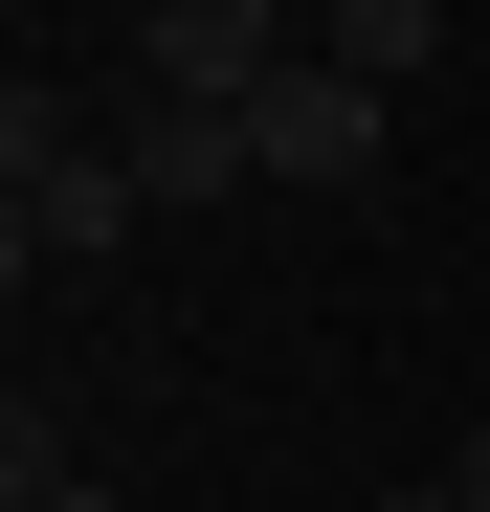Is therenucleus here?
Wrapping results in <instances>:
<instances>
[{"label":"nucleus","mask_w":490,"mask_h":512,"mask_svg":"<svg viewBox=\"0 0 490 512\" xmlns=\"http://www.w3.org/2000/svg\"><path fill=\"white\" fill-rule=\"evenodd\" d=\"M156 201H134V156L67 112V90H0V245H23V268H112Z\"/></svg>","instance_id":"f257e3e1"},{"label":"nucleus","mask_w":490,"mask_h":512,"mask_svg":"<svg viewBox=\"0 0 490 512\" xmlns=\"http://www.w3.org/2000/svg\"><path fill=\"white\" fill-rule=\"evenodd\" d=\"M245 134H268V179L335 201V179H379V156H401V90H379V67H335V45H290L268 90H245Z\"/></svg>","instance_id":"f03ea898"},{"label":"nucleus","mask_w":490,"mask_h":512,"mask_svg":"<svg viewBox=\"0 0 490 512\" xmlns=\"http://www.w3.org/2000/svg\"><path fill=\"white\" fill-rule=\"evenodd\" d=\"M290 45H312L290 0H134V67H156V90H201V112H245Z\"/></svg>","instance_id":"7ed1b4c3"},{"label":"nucleus","mask_w":490,"mask_h":512,"mask_svg":"<svg viewBox=\"0 0 490 512\" xmlns=\"http://www.w3.org/2000/svg\"><path fill=\"white\" fill-rule=\"evenodd\" d=\"M112 156H134V201H156V223H179V201H245V179H268V134H245V112H201V90H156V112H134Z\"/></svg>","instance_id":"20e7f679"},{"label":"nucleus","mask_w":490,"mask_h":512,"mask_svg":"<svg viewBox=\"0 0 490 512\" xmlns=\"http://www.w3.org/2000/svg\"><path fill=\"white\" fill-rule=\"evenodd\" d=\"M312 45L379 67V90H424V67H446V0H312Z\"/></svg>","instance_id":"39448f33"},{"label":"nucleus","mask_w":490,"mask_h":512,"mask_svg":"<svg viewBox=\"0 0 490 512\" xmlns=\"http://www.w3.org/2000/svg\"><path fill=\"white\" fill-rule=\"evenodd\" d=\"M0 512H112V490H90V468H67V446H45V423H0Z\"/></svg>","instance_id":"423d86ee"},{"label":"nucleus","mask_w":490,"mask_h":512,"mask_svg":"<svg viewBox=\"0 0 490 512\" xmlns=\"http://www.w3.org/2000/svg\"><path fill=\"white\" fill-rule=\"evenodd\" d=\"M379 512H468V490H446V468H401V490H379Z\"/></svg>","instance_id":"0eeeda50"},{"label":"nucleus","mask_w":490,"mask_h":512,"mask_svg":"<svg viewBox=\"0 0 490 512\" xmlns=\"http://www.w3.org/2000/svg\"><path fill=\"white\" fill-rule=\"evenodd\" d=\"M446 490H468V512H490V423H468V446H446Z\"/></svg>","instance_id":"6e6552de"}]
</instances>
